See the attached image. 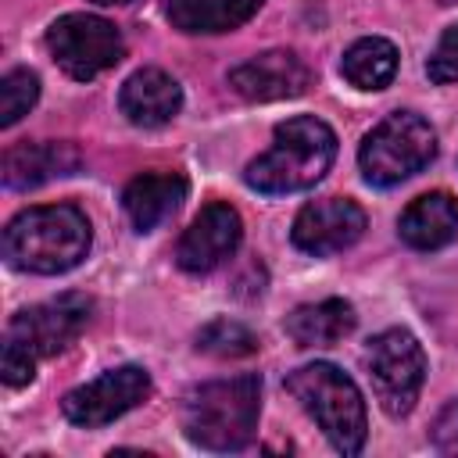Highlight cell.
Returning <instances> with one entry per match:
<instances>
[{"label": "cell", "mask_w": 458, "mask_h": 458, "mask_svg": "<svg viewBox=\"0 0 458 458\" xmlns=\"http://www.w3.org/2000/svg\"><path fill=\"white\" fill-rule=\"evenodd\" d=\"M93 243L89 218L75 204H39L18 211L4 229V258L18 272L61 276L75 268Z\"/></svg>", "instance_id": "1"}, {"label": "cell", "mask_w": 458, "mask_h": 458, "mask_svg": "<svg viewBox=\"0 0 458 458\" xmlns=\"http://www.w3.org/2000/svg\"><path fill=\"white\" fill-rule=\"evenodd\" d=\"M336 157V132L315 114H293L276 125L272 147L243 168V182L258 193L311 190Z\"/></svg>", "instance_id": "2"}, {"label": "cell", "mask_w": 458, "mask_h": 458, "mask_svg": "<svg viewBox=\"0 0 458 458\" xmlns=\"http://www.w3.org/2000/svg\"><path fill=\"white\" fill-rule=\"evenodd\" d=\"M261 379L240 372L211 379L182 397V433L204 451H243L258 433Z\"/></svg>", "instance_id": "3"}, {"label": "cell", "mask_w": 458, "mask_h": 458, "mask_svg": "<svg viewBox=\"0 0 458 458\" xmlns=\"http://www.w3.org/2000/svg\"><path fill=\"white\" fill-rule=\"evenodd\" d=\"M286 390L301 401V408L315 419V426L340 454H358L365 447L369 437L365 397L344 369H336L333 361L301 365L297 372L286 376Z\"/></svg>", "instance_id": "4"}, {"label": "cell", "mask_w": 458, "mask_h": 458, "mask_svg": "<svg viewBox=\"0 0 458 458\" xmlns=\"http://www.w3.org/2000/svg\"><path fill=\"white\" fill-rule=\"evenodd\" d=\"M437 157V132L415 111H394L372 125L358 147L361 175L372 186H397Z\"/></svg>", "instance_id": "5"}, {"label": "cell", "mask_w": 458, "mask_h": 458, "mask_svg": "<svg viewBox=\"0 0 458 458\" xmlns=\"http://www.w3.org/2000/svg\"><path fill=\"white\" fill-rule=\"evenodd\" d=\"M365 376L386 415L401 419L415 408L426 379V351L408 329H383L361 354Z\"/></svg>", "instance_id": "6"}, {"label": "cell", "mask_w": 458, "mask_h": 458, "mask_svg": "<svg viewBox=\"0 0 458 458\" xmlns=\"http://www.w3.org/2000/svg\"><path fill=\"white\" fill-rule=\"evenodd\" d=\"M47 50L64 75L89 82L125 57V39L107 18L75 11V14H61L47 29Z\"/></svg>", "instance_id": "7"}, {"label": "cell", "mask_w": 458, "mask_h": 458, "mask_svg": "<svg viewBox=\"0 0 458 458\" xmlns=\"http://www.w3.org/2000/svg\"><path fill=\"white\" fill-rule=\"evenodd\" d=\"M89 315H93V301L86 293H61L54 301L18 311L7 322L4 344L18 347L32 361H39V358H50V354L64 351L68 344H75L79 333L89 326Z\"/></svg>", "instance_id": "8"}, {"label": "cell", "mask_w": 458, "mask_h": 458, "mask_svg": "<svg viewBox=\"0 0 458 458\" xmlns=\"http://www.w3.org/2000/svg\"><path fill=\"white\" fill-rule=\"evenodd\" d=\"M154 383H150V372L140 369V365H118L75 390L64 394L61 401V411L72 426H82V429H100L114 419H122L125 411H132L136 404H143L150 397Z\"/></svg>", "instance_id": "9"}, {"label": "cell", "mask_w": 458, "mask_h": 458, "mask_svg": "<svg viewBox=\"0 0 458 458\" xmlns=\"http://www.w3.org/2000/svg\"><path fill=\"white\" fill-rule=\"evenodd\" d=\"M365 225H369V218L351 197H318L297 211L290 240L297 250H304L311 258H329V254L354 247L361 240Z\"/></svg>", "instance_id": "10"}, {"label": "cell", "mask_w": 458, "mask_h": 458, "mask_svg": "<svg viewBox=\"0 0 458 458\" xmlns=\"http://www.w3.org/2000/svg\"><path fill=\"white\" fill-rule=\"evenodd\" d=\"M240 240H243L240 211L233 204H225V200H211L193 215V222L179 236L175 261H179L182 272L208 276V272H215L218 265H225L236 254Z\"/></svg>", "instance_id": "11"}, {"label": "cell", "mask_w": 458, "mask_h": 458, "mask_svg": "<svg viewBox=\"0 0 458 458\" xmlns=\"http://www.w3.org/2000/svg\"><path fill=\"white\" fill-rule=\"evenodd\" d=\"M229 86L243 100H290L311 86V68L293 50H261L229 72Z\"/></svg>", "instance_id": "12"}, {"label": "cell", "mask_w": 458, "mask_h": 458, "mask_svg": "<svg viewBox=\"0 0 458 458\" xmlns=\"http://www.w3.org/2000/svg\"><path fill=\"white\" fill-rule=\"evenodd\" d=\"M118 107L122 114L140 125V129H157V125H168L179 107H182V86L161 72V68H140L132 72L122 89H118Z\"/></svg>", "instance_id": "13"}, {"label": "cell", "mask_w": 458, "mask_h": 458, "mask_svg": "<svg viewBox=\"0 0 458 458\" xmlns=\"http://www.w3.org/2000/svg\"><path fill=\"white\" fill-rule=\"evenodd\" d=\"M397 233L411 250H440V247L454 243V236H458V200L447 190H433V193L415 197L401 211Z\"/></svg>", "instance_id": "14"}, {"label": "cell", "mask_w": 458, "mask_h": 458, "mask_svg": "<svg viewBox=\"0 0 458 458\" xmlns=\"http://www.w3.org/2000/svg\"><path fill=\"white\" fill-rule=\"evenodd\" d=\"M186 200V175L182 172H143L122 190V208L136 233L157 229L175 208Z\"/></svg>", "instance_id": "15"}, {"label": "cell", "mask_w": 458, "mask_h": 458, "mask_svg": "<svg viewBox=\"0 0 458 458\" xmlns=\"http://www.w3.org/2000/svg\"><path fill=\"white\" fill-rule=\"evenodd\" d=\"M79 168V150L72 143H18L4 154V182L11 190H32L47 179L72 175Z\"/></svg>", "instance_id": "16"}, {"label": "cell", "mask_w": 458, "mask_h": 458, "mask_svg": "<svg viewBox=\"0 0 458 458\" xmlns=\"http://www.w3.org/2000/svg\"><path fill=\"white\" fill-rule=\"evenodd\" d=\"M261 0H165V18L186 36L233 32L258 14Z\"/></svg>", "instance_id": "17"}, {"label": "cell", "mask_w": 458, "mask_h": 458, "mask_svg": "<svg viewBox=\"0 0 458 458\" xmlns=\"http://www.w3.org/2000/svg\"><path fill=\"white\" fill-rule=\"evenodd\" d=\"M358 315L351 308V301L344 297H326L315 304H301L286 315L283 329L297 347H329L344 336H351Z\"/></svg>", "instance_id": "18"}, {"label": "cell", "mask_w": 458, "mask_h": 458, "mask_svg": "<svg viewBox=\"0 0 458 458\" xmlns=\"http://www.w3.org/2000/svg\"><path fill=\"white\" fill-rule=\"evenodd\" d=\"M397 47L383 36H365V39H354L344 57H340V75L354 86V89H383L394 82L397 75Z\"/></svg>", "instance_id": "19"}, {"label": "cell", "mask_w": 458, "mask_h": 458, "mask_svg": "<svg viewBox=\"0 0 458 458\" xmlns=\"http://www.w3.org/2000/svg\"><path fill=\"white\" fill-rule=\"evenodd\" d=\"M197 351L211 358H247L258 351V336L236 318H211L197 333Z\"/></svg>", "instance_id": "20"}, {"label": "cell", "mask_w": 458, "mask_h": 458, "mask_svg": "<svg viewBox=\"0 0 458 458\" xmlns=\"http://www.w3.org/2000/svg\"><path fill=\"white\" fill-rule=\"evenodd\" d=\"M39 100V75L29 68H14L0 79V125L11 129L21 114L32 111V104Z\"/></svg>", "instance_id": "21"}, {"label": "cell", "mask_w": 458, "mask_h": 458, "mask_svg": "<svg viewBox=\"0 0 458 458\" xmlns=\"http://www.w3.org/2000/svg\"><path fill=\"white\" fill-rule=\"evenodd\" d=\"M426 75H429L433 82H440V86L458 82V25H451V29L440 36L437 50H433L429 61H426Z\"/></svg>", "instance_id": "22"}, {"label": "cell", "mask_w": 458, "mask_h": 458, "mask_svg": "<svg viewBox=\"0 0 458 458\" xmlns=\"http://www.w3.org/2000/svg\"><path fill=\"white\" fill-rule=\"evenodd\" d=\"M429 440L440 454H458V401H451L437 419H433V429H429Z\"/></svg>", "instance_id": "23"}, {"label": "cell", "mask_w": 458, "mask_h": 458, "mask_svg": "<svg viewBox=\"0 0 458 458\" xmlns=\"http://www.w3.org/2000/svg\"><path fill=\"white\" fill-rule=\"evenodd\" d=\"M0 376H4L7 386H25V383H32V376H36V361H32L29 354H21L18 347H7V344H4Z\"/></svg>", "instance_id": "24"}, {"label": "cell", "mask_w": 458, "mask_h": 458, "mask_svg": "<svg viewBox=\"0 0 458 458\" xmlns=\"http://www.w3.org/2000/svg\"><path fill=\"white\" fill-rule=\"evenodd\" d=\"M93 4H104V7H114V4H132V0H93Z\"/></svg>", "instance_id": "25"}, {"label": "cell", "mask_w": 458, "mask_h": 458, "mask_svg": "<svg viewBox=\"0 0 458 458\" xmlns=\"http://www.w3.org/2000/svg\"><path fill=\"white\" fill-rule=\"evenodd\" d=\"M444 4H451V0H444Z\"/></svg>", "instance_id": "26"}]
</instances>
